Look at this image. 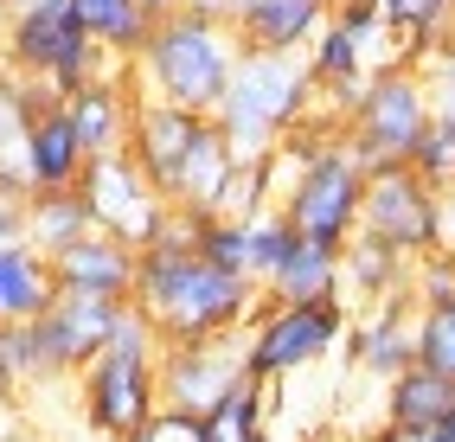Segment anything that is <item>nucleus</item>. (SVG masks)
I'll return each mask as SVG.
<instances>
[{
  "instance_id": "obj_1",
  "label": "nucleus",
  "mask_w": 455,
  "mask_h": 442,
  "mask_svg": "<svg viewBox=\"0 0 455 442\" xmlns=\"http://www.w3.org/2000/svg\"><path fill=\"white\" fill-rule=\"evenodd\" d=\"M257 295L263 288H251L244 276L212 270L187 238H161V244L135 250L129 302L155 320L161 340H225V334H244Z\"/></svg>"
},
{
  "instance_id": "obj_2",
  "label": "nucleus",
  "mask_w": 455,
  "mask_h": 442,
  "mask_svg": "<svg viewBox=\"0 0 455 442\" xmlns=\"http://www.w3.org/2000/svg\"><path fill=\"white\" fill-rule=\"evenodd\" d=\"M237 51L244 45H237V33L219 13L173 7V13H155L141 51L129 58V83L148 103H173V109L212 115L219 97H225V83H231Z\"/></svg>"
},
{
  "instance_id": "obj_3",
  "label": "nucleus",
  "mask_w": 455,
  "mask_h": 442,
  "mask_svg": "<svg viewBox=\"0 0 455 442\" xmlns=\"http://www.w3.org/2000/svg\"><path fill=\"white\" fill-rule=\"evenodd\" d=\"M308 115H321V97L308 83V65L301 51H237L231 83L212 122H219L225 147L237 161H263L289 129H301Z\"/></svg>"
},
{
  "instance_id": "obj_4",
  "label": "nucleus",
  "mask_w": 455,
  "mask_h": 442,
  "mask_svg": "<svg viewBox=\"0 0 455 442\" xmlns=\"http://www.w3.org/2000/svg\"><path fill=\"white\" fill-rule=\"evenodd\" d=\"M155 352H161V334H155V320H148L135 302H123V314H116V328L109 340L90 352V359L77 366V410H84V423L109 436V442H123L141 417H155L161 410V391H155Z\"/></svg>"
},
{
  "instance_id": "obj_5",
  "label": "nucleus",
  "mask_w": 455,
  "mask_h": 442,
  "mask_svg": "<svg viewBox=\"0 0 455 442\" xmlns=\"http://www.w3.org/2000/svg\"><path fill=\"white\" fill-rule=\"evenodd\" d=\"M391 58H404L398 39H391V26L379 13V0H333L321 33L301 45V65H308V83L321 97V115H340L353 109V97L366 91V77L385 71Z\"/></svg>"
},
{
  "instance_id": "obj_6",
  "label": "nucleus",
  "mask_w": 455,
  "mask_h": 442,
  "mask_svg": "<svg viewBox=\"0 0 455 442\" xmlns=\"http://www.w3.org/2000/svg\"><path fill=\"white\" fill-rule=\"evenodd\" d=\"M347 328H353V308L340 302V295H327V302H276V295H257L244 334H237L244 372L257 378V385L301 378L347 340Z\"/></svg>"
},
{
  "instance_id": "obj_7",
  "label": "nucleus",
  "mask_w": 455,
  "mask_h": 442,
  "mask_svg": "<svg viewBox=\"0 0 455 442\" xmlns=\"http://www.w3.org/2000/svg\"><path fill=\"white\" fill-rule=\"evenodd\" d=\"M430 129V91H423V71L391 58L385 71L366 77V91L353 97V109L340 115V141L353 147V161L379 173V167H404L417 135Z\"/></svg>"
},
{
  "instance_id": "obj_8",
  "label": "nucleus",
  "mask_w": 455,
  "mask_h": 442,
  "mask_svg": "<svg viewBox=\"0 0 455 442\" xmlns=\"http://www.w3.org/2000/svg\"><path fill=\"white\" fill-rule=\"evenodd\" d=\"M0 65L26 83H39L45 97H71L84 77L116 71V58H103L84 39V26L71 20L65 0H45V7L7 13V26H0Z\"/></svg>"
},
{
  "instance_id": "obj_9",
  "label": "nucleus",
  "mask_w": 455,
  "mask_h": 442,
  "mask_svg": "<svg viewBox=\"0 0 455 442\" xmlns=\"http://www.w3.org/2000/svg\"><path fill=\"white\" fill-rule=\"evenodd\" d=\"M359 231L391 250H404L411 263L443 250V186L417 180L411 167H379L366 173V193H359Z\"/></svg>"
},
{
  "instance_id": "obj_10",
  "label": "nucleus",
  "mask_w": 455,
  "mask_h": 442,
  "mask_svg": "<svg viewBox=\"0 0 455 442\" xmlns=\"http://www.w3.org/2000/svg\"><path fill=\"white\" fill-rule=\"evenodd\" d=\"M77 193L90 205V231H109V238L129 244V250L155 244V231L173 212V205L155 193V180H148L123 147H116V154H90L84 173H77Z\"/></svg>"
},
{
  "instance_id": "obj_11",
  "label": "nucleus",
  "mask_w": 455,
  "mask_h": 442,
  "mask_svg": "<svg viewBox=\"0 0 455 442\" xmlns=\"http://www.w3.org/2000/svg\"><path fill=\"white\" fill-rule=\"evenodd\" d=\"M116 314H123V302L116 295H77V288H58L52 308L39 320H26L33 328V359H39V385H52V378H77V366L109 340Z\"/></svg>"
},
{
  "instance_id": "obj_12",
  "label": "nucleus",
  "mask_w": 455,
  "mask_h": 442,
  "mask_svg": "<svg viewBox=\"0 0 455 442\" xmlns=\"http://www.w3.org/2000/svg\"><path fill=\"white\" fill-rule=\"evenodd\" d=\"M237 378H244L237 334H225V340H161V352H155V391H161L167 410H187V417H199L205 404H219Z\"/></svg>"
},
{
  "instance_id": "obj_13",
  "label": "nucleus",
  "mask_w": 455,
  "mask_h": 442,
  "mask_svg": "<svg viewBox=\"0 0 455 442\" xmlns=\"http://www.w3.org/2000/svg\"><path fill=\"white\" fill-rule=\"evenodd\" d=\"M84 141L71 129V115L58 97L39 91L33 103V122H26V141H20V173H26V193H65L77 186V173H84Z\"/></svg>"
},
{
  "instance_id": "obj_14",
  "label": "nucleus",
  "mask_w": 455,
  "mask_h": 442,
  "mask_svg": "<svg viewBox=\"0 0 455 442\" xmlns=\"http://www.w3.org/2000/svg\"><path fill=\"white\" fill-rule=\"evenodd\" d=\"M71 115V129L84 141V154H116V147L129 141V115H135V83H129V65L116 71H97L84 77L71 97H58Z\"/></svg>"
},
{
  "instance_id": "obj_15",
  "label": "nucleus",
  "mask_w": 455,
  "mask_h": 442,
  "mask_svg": "<svg viewBox=\"0 0 455 442\" xmlns=\"http://www.w3.org/2000/svg\"><path fill=\"white\" fill-rule=\"evenodd\" d=\"M231 173H237V154L225 147L219 122H212V115H199L187 154H180V167L167 173V186H161V199L173 205V212H219Z\"/></svg>"
},
{
  "instance_id": "obj_16",
  "label": "nucleus",
  "mask_w": 455,
  "mask_h": 442,
  "mask_svg": "<svg viewBox=\"0 0 455 442\" xmlns=\"http://www.w3.org/2000/svg\"><path fill=\"white\" fill-rule=\"evenodd\" d=\"M45 263H52V282L77 288V295H116V302H129V288H135V250L116 244L109 231H84L65 250H52Z\"/></svg>"
},
{
  "instance_id": "obj_17",
  "label": "nucleus",
  "mask_w": 455,
  "mask_h": 442,
  "mask_svg": "<svg viewBox=\"0 0 455 442\" xmlns=\"http://www.w3.org/2000/svg\"><path fill=\"white\" fill-rule=\"evenodd\" d=\"M411 320H417V302L411 295H385V302H366V314L347 328V352L366 378H385L411 366Z\"/></svg>"
},
{
  "instance_id": "obj_18",
  "label": "nucleus",
  "mask_w": 455,
  "mask_h": 442,
  "mask_svg": "<svg viewBox=\"0 0 455 442\" xmlns=\"http://www.w3.org/2000/svg\"><path fill=\"white\" fill-rule=\"evenodd\" d=\"M321 20H327L321 0H231L225 13L244 51H301L321 33Z\"/></svg>"
},
{
  "instance_id": "obj_19",
  "label": "nucleus",
  "mask_w": 455,
  "mask_h": 442,
  "mask_svg": "<svg viewBox=\"0 0 455 442\" xmlns=\"http://www.w3.org/2000/svg\"><path fill=\"white\" fill-rule=\"evenodd\" d=\"M385 295H411V257L391 250L366 231L340 244V302H385Z\"/></svg>"
},
{
  "instance_id": "obj_20",
  "label": "nucleus",
  "mask_w": 455,
  "mask_h": 442,
  "mask_svg": "<svg viewBox=\"0 0 455 442\" xmlns=\"http://www.w3.org/2000/svg\"><path fill=\"white\" fill-rule=\"evenodd\" d=\"M65 7L84 26V39L103 58H116V65H129L141 51V39H148V26H155V13H148L141 0H65Z\"/></svg>"
},
{
  "instance_id": "obj_21",
  "label": "nucleus",
  "mask_w": 455,
  "mask_h": 442,
  "mask_svg": "<svg viewBox=\"0 0 455 442\" xmlns=\"http://www.w3.org/2000/svg\"><path fill=\"white\" fill-rule=\"evenodd\" d=\"M52 295H58L52 263L33 244H26V238L0 244V320H39L52 308Z\"/></svg>"
},
{
  "instance_id": "obj_22",
  "label": "nucleus",
  "mask_w": 455,
  "mask_h": 442,
  "mask_svg": "<svg viewBox=\"0 0 455 442\" xmlns=\"http://www.w3.org/2000/svg\"><path fill=\"white\" fill-rule=\"evenodd\" d=\"M199 436L205 442H276V423H269V385L244 372L237 385L199 410Z\"/></svg>"
},
{
  "instance_id": "obj_23",
  "label": "nucleus",
  "mask_w": 455,
  "mask_h": 442,
  "mask_svg": "<svg viewBox=\"0 0 455 442\" xmlns=\"http://www.w3.org/2000/svg\"><path fill=\"white\" fill-rule=\"evenodd\" d=\"M443 410H455V385H449V378H436L430 366L411 359L404 372L385 378V423H391V430H417V436H423Z\"/></svg>"
},
{
  "instance_id": "obj_24",
  "label": "nucleus",
  "mask_w": 455,
  "mask_h": 442,
  "mask_svg": "<svg viewBox=\"0 0 455 442\" xmlns=\"http://www.w3.org/2000/svg\"><path fill=\"white\" fill-rule=\"evenodd\" d=\"M263 295H276V302H327V295H340V250L295 238L289 257L276 263V276L263 282Z\"/></svg>"
},
{
  "instance_id": "obj_25",
  "label": "nucleus",
  "mask_w": 455,
  "mask_h": 442,
  "mask_svg": "<svg viewBox=\"0 0 455 442\" xmlns=\"http://www.w3.org/2000/svg\"><path fill=\"white\" fill-rule=\"evenodd\" d=\"M84 231H90V205H84L77 186H65V193H26V231H20V238L33 244L39 257L65 250L71 238H84Z\"/></svg>"
},
{
  "instance_id": "obj_26",
  "label": "nucleus",
  "mask_w": 455,
  "mask_h": 442,
  "mask_svg": "<svg viewBox=\"0 0 455 442\" xmlns=\"http://www.w3.org/2000/svg\"><path fill=\"white\" fill-rule=\"evenodd\" d=\"M379 13L391 26V39H398L404 65H411L417 51H430L436 39L455 33V0H379Z\"/></svg>"
},
{
  "instance_id": "obj_27",
  "label": "nucleus",
  "mask_w": 455,
  "mask_h": 442,
  "mask_svg": "<svg viewBox=\"0 0 455 442\" xmlns=\"http://www.w3.org/2000/svg\"><path fill=\"white\" fill-rule=\"evenodd\" d=\"M33 103H39V83H26L0 65V186L7 193H26L20 141H26V122H33Z\"/></svg>"
},
{
  "instance_id": "obj_28",
  "label": "nucleus",
  "mask_w": 455,
  "mask_h": 442,
  "mask_svg": "<svg viewBox=\"0 0 455 442\" xmlns=\"http://www.w3.org/2000/svg\"><path fill=\"white\" fill-rule=\"evenodd\" d=\"M411 359L455 385V295L417 308V320H411Z\"/></svg>"
},
{
  "instance_id": "obj_29",
  "label": "nucleus",
  "mask_w": 455,
  "mask_h": 442,
  "mask_svg": "<svg viewBox=\"0 0 455 442\" xmlns=\"http://www.w3.org/2000/svg\"><path fill=\"white\" fill-rule=\"evenodd\" d=\"M289 244H295V231H289V218L276 212V205L251 212V218H244V282L263 288L269 276H276V263L289 257Z\"/></svg>"
},
{
  "instance_id": "obj_30",
  "label": "nucleus",
  "mask_w": 455,
  "mask_h": 442,
  "mask_svg": "<svg viewBox=\"0 0 455 442\" xmlns=\"http://www.w3.org/2000/svg\"><path fill=\"white\" fill-rule=\"evenodd\" d=\"M417 180H430V186H449L455 180V129H443V122H430L417 135V147H411V161H404Z\"/></svg>"
},
{
  "instance_id": "obj_31",
  "label": "nucleus",
  "mask_w": 455,
  "mask_h": 442,
  "mask_svg": "<svg viewBox=\"0 0 455 442\" xmlns=\"http://www.w3.org/2000/svg\"><path fill=\"white\" fill-rule=\"evenodd\" d=\"M0 378L13 391L39 385V359H33V328L26 320H0Z\"/></svg>"
},
{
  "instance_id": "obj_32",
  "label": "nucleus",
  "mask_w": 455,
  "mask_h": 442,
  "mask_svg": "<svg viewBox=\"0 0 455 442\" xmlns=\"http://www.w3.org/2000/svg\"><path fill=\"white\" fill-rule=\"evenodd\" d=\"M123 442H205V436H199V417H187V410H167V404H161L155 417H141Z\"/></svg>"
},
{
  "instance_id": "obj_33",
  "label": "nucleus",
  "mask_w": 455,
  "mask_h": 442,
  "mask_svg": "<svg viewBox=\"0 0 455 442\" xmlns=\"http://www.w3.org/2000/svg\"><path fill=\"white\" fill-rule=\"evenodd\" d=\"M26 231V193H7L0 186V244H13Z\"/></svg>"
},
{
  "instance_id": "obj_34",
  "label": "nucleus",
  "mask_w": 455,
  "mask_h": 442,
  "mask_svg": "<svg viewBox=\"0 0 455 442\" xmlns=\"http://www.w3.org/2000/svg\"><path fill=\"white\" fill-rule=\"evenodd\" d=\"M7 430H20V391L0 378V436H7Z\"/></svg>"
},
{
  "instance_id": "obj_35",
  "label": "nucleus",
  "mask_w": 455,
  "mask_h": 442,
  "mask_svg": "<svg viewBox=\"0 0 455 442\" xmlns=\"http://www.w3.org/2000/svg\"><path fill=\"white\" fill-rule=\"evenodd\" d=\"M443 250H455V180L443 186Z\"/></svg>"
},
{
  "instance_id": "obj_36",
  "label": "nucleus",
  "mask_w": 455,
  "mask_h": 442,
  "mask_svg": "<svg viewBox=\"0 0 455 442\" xmlns=\"http://www.w3.org/2000/svg\"><path fill=\"white\" fill-rule=\"evenodd\" d=\"M423 442H455V410H443V417L423 430Z\"/></svg>"
},
{
  "instance_id": "obj_37",
  "label": "nucleus",
  "mask_w": 455,
  "mask_h": 442,
  "mask_svg": "<svg viewBox=\"0 0 455 442\" xmlns=\"http://www.w3.org/2000/svg\"><path fill=\"white\" fill-rule=\"evenodd\" d=\"M372 442H423V436H417V430H391V423H379V436H372Z\"/></svg>"
},
{
  "instance_id": "obj_38",
  "label": "nucleus",
  "mask_w": 455,
  "mask_h": 442,
  "mask_svg": "<svg viewBox=\"0 0 455 442\" xmlns=\"http://www.w3.org/2000/svg\"><path fill=\"white\" fill-rule=\"evenodd\" d=\"M187 7H193V13H219V20H225V13H231V0H187Z\"/></svg>"
},
{
  "instance_id": "obj_39",
  "label": "nucleus",
  "mask_w": 455,
  "mask_h": 442,
  "mask_svg": "<svg viewBox=\"0 0 455 442\" xmlns=\"http://www.w3.org/2000/svg\"><path fill=\"white\" fill-rule=\"evenodd\" d=\"M0 442H45V436H39V430H26V423H20V430H7V436H0Z\"/></svg>"
},
{
  "instance_id": "obj_40",
  "label": "nucleus",
  "mask_w": 455,
  "mask_h": 442,
  "mask_svg": "<svg viewBox=\"0 0 455 442\" xmlns=\"http://www.w3.org/2000/svg\"><path fill=\"white\" fill-rule=\"evenodd\" d=\"M148 13H173V7H187V0H141Z\"/></svg>"
},
{
  "instance_id": "obj_41",
  "label": "nucleus",
  "mask_w": 455,
  "mask_h": 442,
  "mask_svg": "<svg viewBox=\"0 0 455 442\" xmlns=\"http://www.w3.org/2000/svg\"><path fill=\"white\" fill-rule=\"evenodd\" d=\"M0 7H7V13H20V7H45V0H0Z\"/></svg>"
},
{
  "instance_id": "obj_42",
  "label": "nucleus",
  "mask_w": 455,
  "mask_h": 442,
  "mask_svg": "<svg viewBox=\"0 0 455 442\" xmlns=\"http://www.w3.org/2000/svg\"><path fill=\"white\" fill-rule=\"evenodd\" d=\"M449 276H455V250H449Z\"/></svg>"
},
{
  "instance_id": "obj_43",
  "label": "nucleus",
  "mask_w": 455,
  "mask_h": 442,
  "mask_svg": "<svg viewBox=\"0 0 455 442\" xmlns=\"http://www.w3.org/2000/svg\"><path fill=\"white\" fill-rule=\"evenodd\" d=\"M0 26H7V7H0Z\"/></svg>"
},
{
  "instance_id": "obj_44",
  "label": "nucleus",
  "mask_w": 455,
  "mask_h": 442,
  "mask_svg": "<svg viewBox=\"0 0 455 442\" xmlns=\"http://www.w3.org/2000/svg\"><path fill=\"white\" fill-rule=\"evenodd\" d=\"M321 7H333V0H321Z\"/></svg>"
}]
</instances>
